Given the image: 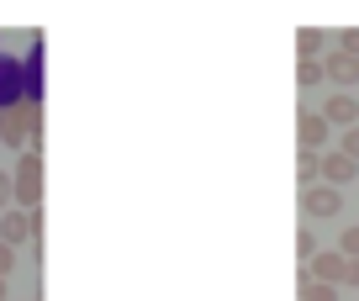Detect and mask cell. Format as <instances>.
<instances>
[{
  "label": "cell",
  "mask_w": 359,
  "mask_h": 301,
  "mask_svg": "<svg viewBox=\"0 0 359 301\" xmlns=\"http://www.w3.org/2000/svg\"><path fill=\"white\" fill-rule=\"evenodd\" d=\"M323 74H327V79H333V85L348 95V90L359 85V58H348V53H338V48H333V53L323 58Z\"/></svg>",
  "instance_id": "4"
},
{
  "label": "cell",
  "mask_w": 359,
  "mask_h": 301,
  "mask_svg": "<svg viewBox=\"0 0 359 301\" xmlns=\"http://www.w3.org/2000/svg\"><path fill=\"white\" fill-rule=\"evenodd\" d=\"M338 53H348V58H359V27H354V32H344V43H338Z\"/></svg>",
  "instance_id": "18"
},
{
  "label": "cell",
  "mask_w": 359,
  "mask_h": 301,
  "mask_svg": "<svg viewBox=\"0 0 359 301\" xmlns=\"http://www.w3.org/2000/svg\"><path fill=\"white\" fill-rule=\"evenodd\" d=\"M296 175H302V185L312 190V180L323 175V154H302V164H296Z\"/></svg>",
  "instance_id": "13"
},
{
  "label": "cell",
  "mask_w": 359,
  "mask_h": 301,
  "mask_svg": "<svg viewBox=\"0 0 359 301\" xmlns=\"http://www.w3.org/2000/svg\"><path fill=\"white\" fill-rule=\"evenodd\" d=\"M0 301H6V280H0Z\"/></svg>",
  "instance_id": "21"
},
{
  "label": "cell",
  "mask_w": 359,
  "mask_h": 301,
  "mask_svg": "<svg viewBox=\"0 0 359 301\" xmlns=\"http://www.w3.org/2000/svg\"><path fill=\"white\" fill-rule=\"evenodd\" d=\"M312 275H317V280H327V286H344L348 259H344V254H317V259H312Z\"/></svg>",
  "instance_id": "9"
},
{
  "label": "cell",
  "mask_w": 359,
  "mask_h": 301,
  "mask_svg": "<svg viewBox=\"0 0 359 301\" xmlns=\"http://www.w3.org/2000/svg\"><path fill=\"white\" fill-rule=\"evenodd\" d=\"M323 116H327V127H344V133H348V127H359V100L338 90V95H327Z\"/></svg>",
  "instance_id": "7"
},
{
  "label": "cell",
  "mask_w": 359,
  "mask_h": 301,
  "mask_svg": "<svg viewBox=\"0 0 359 301\" xmlns=\"http://www.w3.org/2000/svg\"><path fill=\"white\" fill-rule=\"evenodd\" d=\"M43 133V116H37V106H11V112H0V143H32V138Z\"/></svg>",
  "instance_id": "1"
},
{
  "label": "cell",
  "mask_w": 359,
  "mask_h": 301,
  "mask_svg": "<svg viewBox=\"0 0 359 301\" xmlns=\"http://www.w3.org/2000/svg\"><path fill=\"white\" fill-rule=\"evenodd\" d=\"M323 48H327V37L317 32V27H302V32H296V53H302V58H317Z\"/></svg>",
  "instance_id": "10"
},
{
  "label": "cell",
  "mask_w": 359,
  "mask_h": 301,
  "mask_svg": "<svg viewBox=\"0 0 359 301\" xmlns=\"http://www.w3.org/2000/svg\"><path fill=\"white\" fill-rule=\"evenodd\" d=\"M37 233V212H22V206H11V212H0V243H27V238Z\"/></svg>",
  "instance_id": "3"
},
{
  "label": "cell",
  "mask_w": 359,
  "mask_h": 301,
  "mask_svg": "<svg viewBox=\"0 0 359 301\" xmlns=\"http://www.w3.org/2000/svg\"><path fill=\"white\" fill-rule=\"evenodd\" d=\"M296 259H302V265H306V259H317V243H312V233H302V238H296Z\"/></svg>",
  "instance_id": "14"
},
{
  "label": "cell",
  "mask_w": 359,
  "mask_h": 301,
  "mask_svg": "<svg viewBox=\"0 0 359 301\" xmlns=\"http://www.w3.org/2000/svg\"><path fill=\"white\" fill-rule=\"evenodd\" d=\"M344 280H348V286H359V259H348V275Z\"/></svg>",
  "instance_id": "20"
},
{
  "label": "cell",
  "mask_w": 359,
  "mask_h": 301,
  "mask_svg": "<svg viewBox=\"0 0 359 301\" xmlns=\"http://www.w3.org/2000/svg\"><path fill=\"white\" fill-rule=\"evenodd\" d=\"M11 196H16V206H22V212H32V206H37V196H43V159H37V154H27L22 164H16Z\"/></svg>",
  "instance_id": "2"
},
{
  "label": "cell",
  "mask_w": 359,
  "mask_h": 301,
  "mask_svg": "<svg viewBox=\"0 0 359 301\" xmlns=\"http://www.w3.org/2000/svg\"><path fill=\"white\" fill-rule=\"evenodd\" d=\"M11 201H16V196H11V175L0 169V212H11Z\"/></svg>",
  "instance_id": "16"
},
{
  "label": "cell",
  "mask_w": 359,
  "mask_h": 301,
  "mask_svg": "<svg viewBox=\"0 0 359 301\" xmlns=\"http://www.w3.org/2000/svg\"><path fill=\"white\" fill-rule=\"evenodd\" d=\"M323 58H302V64H296V85L302 90H312V85H323Z\"/></svg>",
  "instance_id": "11"
},
{
  "label": "cell",
  "mask_w": 359,
  "mask_h": 301,
  "mask_svg": "<svg viewBox=\"0 0 359 301\" xmlns=\"http://www.w3.org/2000/svg\"><path fill=\"white\" fill-rule=\"evenodd\" d=\"M302 301H338V286H327V280H302Z\"/></svg>",
  "instance_id": "12"
},
{
  "label": "cell",
  "mask_w": 359,
  "mask_h": 301,
  "mask_svg": "<svg viewBox=\"0 0 359 301\" xmlns=\"http://www.w3.org/2000/svg\"><path fill=\"white\" fill-rule=\"evenodd\" d=\"M354 175H359V159H348V154H323V185L344 190V185H354Z\"/></svg>",
  "instance_id": "5"
},
{
  "label": "cell",
  "mask_w": 359,
  "mask_h": 301,
  "mask_svg": "<svg viewBox=\"0 0 359 301\" xmlns=\"http://www.w3.org/2000/svg\"><path fill=\"white\" fill-rule=\"evenodd\" d=\"M302 206H306V217H338L344 212V196H338L333 185H312L302 196Z\"/></svg>",
  "instance_id": "6"
},
{
  "label": "cell",
  "mask_w": 359,
  "mask_h": 301,
  "mask_svg": "<svg viewBox=\"0 0 359 301\" xmlns=\"http://www.w3.org/2000/svg\"><path fill=\"white\" fill-rule=\"evenodd\" d=\"M296 133H302V154H317V148L327 143V116L323 112H302Z\"/></svg>",
  "instance_id": "8"
},
{
  "label": "cell",
  "mask_w": 359,
  "mask_h": 301,
  "mask_svg": "<svg viewBox=\"0 0 359 301\" xmlns=\"http://www.w3.org/2000/svg\"><path fill=\"white\" fill-rule=\"evenodd\" d=\"M338 154H348V159H359V127H348V133H344V148H338Z\"/></svg>",
  "instance_id": "17"
},
{
  "label": "cell",
  "mask_w": 359,
  "mask_h": 301,
  "mask_svg": "<svg viewBox=\"0 0 359 301\" xmlns=\"http://www.w3.org/2000/svg\"><path fill=\"white\" fill-rule=\"evenodd\" d=\"M11 265H16V248H11V243H0V280L11 275Z\"/></svg>",
  "instance_id": "19"
},
{
  "label": "cell",
  "mask_w": 359,
  "mask_h": 301,
  "mask_svg": "<svg viewBox=\"0 0 359 301\" xmlns=\"http://www.w3.org/2000/svg\"><path fill=\"white\" fill-rule=\"evenodd\" d=\"M338 254H344V259H359V227H348V233H344V248H338Z\"/></svg>",
  "instance_id": "15"
}]
</instances>
